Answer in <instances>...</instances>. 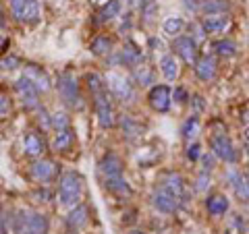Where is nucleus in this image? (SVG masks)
<instances>
[{
  "label": "nucleus",
  "mask_w": 249,
  "mask_h": 234,
  "mask_svg": "<svg viewBox=\"0 0 249 234\" xmlns=\"http://www.w3.org/2000/svg\"><path fill=\"white\" fill-rule=\"evenodd\" d=\"M83 181L77 172H65L58 181V201L65 207H75L81 199Z\"/></svg>",
  "instance_id": "nucleus-1"
},
{
  "label": "nucleus",
  "mask_w": 249,
  "mask_h": 234,
  "mask_svg": "<svg viewBox=\"0 0 249 234\" xmlns=\"http://www.w3.org/2000/svg\"><path fill=\"white\" fill-rule=\"evenodd\" d=\"M56 89L60 93L62 102L67 106L75 108V110H81L83 108V96L79 91V81H77V77L71 73V71H65L58 75V81H56Z\"/></svg>",
  "instance_id": "nucleus-2"
},
{
  "label": "nucleus",
  "mask_w": 249,
  "mask_h": 234,
  "mask_svg": "<svg viewBox=\"0 0 249 234\" xmlns=\"http://www.w3.org/2000/svg\"><path fill=\"white\" fill-rule=\"evenodd\" d=\"M210 151H212L218 160L232 164V166L239 162V150L235 147L232 139L227 133H214V135L210 137Z\"/></svg>",
  "instance_id": "nucleus-3"
},
{
  "label": "nucleus",
  "mask_w": 249,
  "mask_h": 234,
  "mask_svg": "<svg viewBox=\"0 0 249 234\" xmlns=\"http://www.w3.org/2000/svg\"><path fill=\"white\" fill-rule=\"evenodd\" d=\"M9 6L13 19L17 23L31 25V23L40 21V2L37 0H9Z\"/></svg>",
  "instance_id": "nucleus-4"
},
{
  "label": "nucleus",
  "mask_w": 249,
  "mask_h": 234,
  "mask_svg": "<svg viewBox=\"0 0 249 234\" xmlns=\"http://www.w3.org/2000/svg\"><path fill=\"white\" fill-rule=\"evenodd\" d=\"M19 234H48V217L40 212H21L17 216Z\"/></svg>",
  "instance_id": "nucleus-5"
},
{
  "label": "nucleus",
  "mask_w": 249,
  "mask_h": 234,
  "mask_svg": "<svg viewBox=\"0 0 249 234\" xmlns=\"http://www.w3.org/2000/svg\"><path fill=\"white\" fill-rule=\"evenodd\" d=\"M104 81H106V87L108 91H110V96H114L116 100H121V102H133L135 100V89H133V85H131L129 79H124L123 75L119 73H108L104 77Z\"/></svg>",
  "instance_id": "nucleus-6"
},
{
  "label": "nucleus",
  "mask_w": 249,
  "mask_h": 234,
  "mask_svg": "<svg viewBox=\"0 0 249 234\" xmlns=\"http://www.w3.org/2000/svg\"><path fill=\"white\" fill-rule=\"evenodd\" d=\"M93 110H96L98 122H100V127L102 129L114 127V108H112L108 89H104V91H100V93L93 96Z\"/></svg>",
  "instance_id": "nucleus-7"
},
{
  "label": "nucleus",
  "mask_w": 249,
  "mask_h": 234,
  "mask_svg": "<svg viewBox=\"0 0 249 234\" xmlns=\"http://www.w3.org/2000/svg\"><path fill=\"white\" fill-rule=\"evenodd\" d=\"M173 50L178 58H181L185 65H189L193 67L197 62L199 58V50H197V42L193 40L191 35H178L175 37V42H173Z\"/></svg>",
  "instance_id": "nucleus-8"
},
{
  "label": "nucleus",
  "mask_w": 249,
  "mask_h": 234,
  "mask_svg": "<svg viewBox=\"0 0 249 234\" xmlns=\"http://www.w3.org/2000/svg\"><path fill=\"white\" fill-rule=\"evenodd\" d=\"M147 102H150L154 112L166 114L170 110V104H173V89L168 85H152L150 93H147Z\"/></svg>",
  "instance_id": "nucleus-9"
},
{
  "label": "nucleus",
  "mask_w": 249,
  "mask_h": 234,
  "mask_svg": "<svg viewBox=\"0 0 249 234\" xmlns=\"http://www.w3.org/2000/svg\"><path fill=\"white\" fill-rule=\"evenodd\" d=\"M201 27L208 35H222L227 33L232 25V17L229 13H220V15H204V17L199 19Z\"/></svg>",
  "instance_id": "nucleus-10"
},
{
  "label": "nucleus",
  "mask_w": 249,
  "mask_h": 234,
  "mask_svg": "<svg viewBox=\"0 0 249 234\" xmlns=\"http://www.w3.org/2000/svg\"><path fill=\"white\" fill-rule=\"evenodd\" d=\"M15 91H17V96L21 100V104L27 108V110H34V108L40 106V100H37V87L34 83H31L25 75H21L17 83H15Z\"/></svg>",
  "instance_id": "nucleus-11"
},
{
  "label": "nucleus",
  "mask_w": 249,
  "mask_h": 234,
  "mask_svg": "<svg viewBox=\"0 0 249 234\" xmlns=\"http://www.w3.org/2000/svg\"><path fill=\"white\" fill-rule=\"evenodd\" d=\"M227 178H229V184L232 186L235 197L241 201V203H249V176L243 174L241 170L232 168L227 172Z\"/></svg>",
  "instance_id": "nucleus-12"
},
{
  "label": "nucleus",
  "mask_w": 249,
  "mask_h": 234,
  "mask_svg": "<svg viewBox=\"0 0 249 234\" xmlns=\"http://www.w3.org/2000/svg\"><path fill=\"white\" fill-rule=\"evenodd\" d=\"M160 189H164V191H168L170 195H175V197L181 201V199H185L187 197V184H185V181H183V176L178 174V172H166L164 176L160 178Z\"/></svg>",
  "instance_id": "nucleus-13"
},
{
  "label": "nucleus",
  "mask_w": 249,
  "mask_h": 234,
  "mask_svg": "<svg viewBox=\"0 0 249 234\" xmlns=\"http://www.w3.org/2000/svg\"><path fill=\"white\" fill-rule=\"evenodd\" d=\"M193 71H196V77L199 81L204 83H210L216 79V73H218V62L214 56H210V54H204V56H199L197 62L193 65Z\"/></svg>",
  "instance_id": "nucleus-14"
},
{
  "label": "nucleus",
  "mask_w": 249,
  "mask_h": 234,
  "mask_svg": "<svg viewBox=\"0 0 249 234\" xmlns=\"http://www.w3.org/2000/svg\"><path fill=\"white\" fill-rule=\"evenodd\" d=\"M29 174L36 183H50L54 176H56V164L50 162V160H37L31 164L29 168Z\"/></svg>",
  "instance_id": "nucleus-15"
},
{
  "label": "nucleus",
  "mask_w": 249,
  "mask_h": 234,
  "mask_svg": "<svg viewBox=\"0 0 249 234\" xmlns=\"http://www.w3.org/2000/svg\"><path fill=\"white\" fill-rule=\"evenodd\" d=\"M114 62L135 68L137 65H142V62H143V52H142L139 46H135L133 42H129V44H124V48L114 56Z\"/></svg>",
  "instance_id": "nucleus-16"
},
{
  "label": "nucleus",
  "mask_w": 249,
  "mask_h": 234,
  "mask_svg": "<svg viewBox=\"0 0 249 234\" xmlns=\"http://www.w3.org/2000/svg\"><path fill=\"white\" fill-rule=\"evenodd\" d=\"M152 205L158 209L160 214H175L178 209V199L175 195H170L164 189H158L152 193Z\"/></svg>",
  "instance_id": "nucleus-17"
},
{
  "label": "nucleus",
  "mask_w": 249,
  "mask_h": 234,
  "mask_svg": "<svg viewBox=\"0 0 249 234\" xmlns=\"http://www.w3.org/2000/svg\"><path fill=\"white\" fill-rule=\"evenodd\" d=\"M23 75H25L27 79L36 85L37 91H48L52 87V85H50V77L46 75L44 68L37 67V65H25V68H23Z\"/></svg>",
  "instance_id": "nucleus-18"
},
{
  "label": "nucleus",
  "mask_w": 249,
  "mask_h": 234,
  "mask_svg": "<svg viewBox=\"0 0 249 234\" xmlns=\"http://www.w3.org/2000/svg\"><path fill=\"white\" fill-rule=\"evenodd\" d=\"M229 207H231V201H229L227 195L212 193V195H208V197H206V209H208L210 216L220 217V216H224L229 212Z\"/></svg>",
  "instance_id": "nucleus-19"
},
{
  "label": "nucleus",
  "mask_w": 249,
  "mask_h": 234,
  "mask_svg": "<svg viewBox=\"0 0 249 234\" xmlns=\"http://www.w3.org/2000/svg\"><path fill=\"white\" fill-rule=\"evenodd\" d=\"M160 71L166 81L178 79V75H181V62H178L177 54H164V56L160 58Z\"/></svg>",
  "instance_id": "nucleus-20"
},
{
  "label": "nucleus",
  "mask_w": 249,
  "mask_h": 234,
  "mask_svg": "<svg viewBox=\"0 0 249 234\" xmlns=\"http://www.w3.org/2000/svg\"><path fill=\"white\" fill-rule=\"evenodd\" d=\"M100 172L104 178L110 176H121L123 174V160L116 153H106L102 160H100Z\"/></svg>",
  "instance_id": "nucleus-21"
},
{
  "label": "nucleus",
  "mask_w": 249,
  "mask_h": 234,
  "mask_svg": "<svg viewBox=\"0 0 249 234\" xmlns=\"http://www.w3.org/2000/svg\"><path fill=\"white\" fill-rule=\"evenodd\" d=\"M104 184L106 189L110 191L112 195H116V197H131L133 195V189H131V184L127 183V178H124L123 174L121 176H110V178H104Z\"/></svg>",
  "instance_id": "nucleus-22"
},
{
  "label": "nucleus",
  "mask_w": 249,
  "mask_h": 234,
  "mask_svg": "<svg viewBox=\"0 0 249 234\" xmlns=\"http://www.w3.org/2000/svg\"><path fill=\"white\" fill-rule=\"evenodd\" d=\"M199 131H201V122H199V116L197 114H193V116H189V118H185L183 124H181V137L185 139L187 143L196 141V137L199 135Z\"/></svg>",
  "instance_id": "nucleus-23"
},
{
  "label": "nucleus",
  "mask_w": 249,
  "mask_h": 234,
  "mask_svg": "<svg viewBox=\"0 0 249 234\" xmlns=\"http://www.w3.org/2000/svg\"><path fill=\"white\" fill-rule=\"evenodd\" d=\"M88 217H89L88 205H75L71 209V214L67 216V226L71 230H77V228H81L83 224H88Z\"/></svg>",
  "instance_id": "nucleus-24"
},
{
  "label": "nucleus",
  "mask_w": 249,
  "mask_h": 234,
  "mask_svg": "<svg viewBox=\"0 0 249 234\" xmlns=\"http://www.w3.org/2000/svg\"><path fill=\"white\" fill-rule=\"evenodd\" d=\"M231 11V0H201L199 13L201 15H220Z\"/></svg>",
  "instance_id": "nucleus-25"
},
{
  "label": "nucleus",
  "mask_w": 249,
  "mask_h": 234,
  "mask_svg": "<svg viewBox=\"0 0 249 234\" xmlns=\"http://www.w3.org/2000/svg\"><path fill=\"white\" fill-rule=\"evenodd\" d=\"M212 52L216 54V56H222V58H232V56H237V52H239V48H237V44L232 42V40H216L214 44H212Z\"/></svg>",
  "instance_id": "nucleus-26"
},
{
  "label": "nucleus",
  "mask_w": 249,
  "mask_h": 234,
  "mask_svg": "<svg viewBox=\"0 0 249 234\" xmlns=\"http://www.w3.org/2000/svg\"><path fill=\"white\" fill-rule=\"evenodd\" d=\"M185 29V19L178 17V15H173V17H166L164 23H162V31L168 37H178Z\"/></svg>",
  "instance_id": "nucleus-27"
},
{
  "label": "nucleus",
  "mask_w": 249,
  "mask_h": 234,
  "mask_svg": "<svg viewBox=\"0 0 249 234\" xmlns=\"http://www.w3.org/2000/svg\"><path fill=\"white\" fill-rule=\"evenodd\" d=\"M89 52L96 54V56H106V54L112 52V40L108 35H96L89 44Z\"/></svg>",
  "instance_id": "nucleus-28"
},
{
  "label": "nucleus",
  "mask_w": 249,
  "mask_h": 234,
  "mask_svg": "<svg viewBox=\"0 0 249 234\" xmlns=\"http://www.w3.org/2000/svg\"><path fill=\"white\" fill-rule=\"evenodd\" d=\"M121 15V0H108V2L102 4V9L98 11V21L100 23H106V21H112Z\"/></svg>",
  "instance_id": "nucleus-29"
},
{
  "label": "nucleus",
  "mask_w": 249,
  "mask_h": 234,
  "mask_svg": "<svg viewBox=\"0 0 249 234\" xmlns=\"http://www.w3.org/2000/svg\"><path fill=\"white\" fill-rule=\"evenodd\" d=\"M23 151L27 155H40L44 151V141L36 133H27V135L23 137Z\"/></svg>",
  "instance_id": "nucleus-30"
},
{
  "label": "nucleus",
  "mask_w": 249,
  "mask_h": 234,
  "mask_svg": "<svg viewBox=\"0 0 249 234\" xmlns=\"http://www.w3.org/2000/svg\"><path fill=\"white\" fill-rule=\"evenodd\" d=\"M75 143V133L71 129H65V131H60L56 133V139H54V151H67V150H71Z\"/></svg>",
  "instance_id": "nucleus-31"
},
{
  "label": "nucleus",
  "mask_w": 249,
  "mask_h": 234,
  "mask_svg": "<svg viewBox=\"0 0 249 234\" xmlns=\"http://www.w3.org/2000/svg\"><path fill=\"white\" fill-rule=\"evenodd\" d=\"M133 79L137 81V85H142V87H152V83H154V71L147 65H137L133 68Z\"/></svg>",
  "instance_id": "nucleus-32"
},
{
  "label": "nucleus",
  "mask_w": 249,
  "mask_h": 234,
  "mask_svg": "<svg viewBox=\"0 0 249 234\" xmlns=\"http://www.w3.org/2000/svg\"><path fill=\"white\" fill-rule=\"evenodd\" d=\"M139 11H142V21L143 23H152L154 17L158 15V2H156V0H145V2L139 6Z\"/></svg>",
  "instance_id": "nucleus-33"
},
{
  "label": "nucleus",
  "mask_w": 249,
  "mask_h": 234,
  "mask_svg": "<svg viewBox=\"0 0 249 234\" xmlns=\"http://www.w3.org/2000/svg\"><path fill=\"white\" fill-rule=\"evenodd\" d=\"M85 81H88V89L93 93V96H96V93H100V91H104V89H108V87H106V81H104L98 73H88Z\"/></svg>",
  "instance_id": "nucleus-34"
},
{
  "label": "nucleus",
  "mask_w": 249,
  "mask_h": 234,
  "mask_svg": "<svg viewBox=\"0 0 249 234\" xmlns=\"http://www.w3.org/2000/svg\"><path fill=\"white\" fill-rule=\"evenodd\" d=\"M121 129H123V135H127L129 139H133L142 133V127L133 118H129V116H123L121 118Z\"/></svg>",
  "instance_id": "nucleus-35"
},
{
  "label": "nucleus",
  "mask_w": 249,
  "mask_h": 234,
  "mask_svg": "<svg viewBox=\"0 0 249 234\" xmlns=\"http://www.w3.org/2000/svg\"><path fill=\"white\" fill-rule=\"evenodd\" d=\"M52 129H56L58 133L65 131V129H71V120L65 112H54L52 114Z\"/></svg>",
  "instance_id": "nucleus-36"
},
{
  "label": "nucleus",
  "mask_w": 249,
  "mask_h": 234,
  "mask_svg": "<svg viewBox=\"0 0 249 234\" xmlns=\"http://www.w3.org/2000/svg\"><path fill=\"white\" fill-rule=\"evenodd\" d=\"M210 186H212V181H210V172H206V170H201L197 181H196V191L197 193H206Z\"/></svg>",
  "instance_id": "nucleus-37"
},
{
  "label": "nucleus",
  "mask_w": 249,
  "mask_h": 234,
  "mask_svg": "<svg viewBox=\"0 0 249 234\" xmlns=\"http://www.w3.org/2000/svg\"><path fill=\"white\" fill-rule=\"evenodd\" d=\"M187 158H189L191 162H199L201 160V155H204V151H201V145L196 143V141H191L189 145H187Z\"/></svg>",
  "instance_id": "nucleus-38"
},
{
  "label": "nucleus",
  "mask_w": 249,
  "mask_h": 234,
  "mask_svg": "<svg viewBox=\"0 0 249 234\" xmlns=\"http://www.w3.org/2000/svg\"><path fill=\"white\" fill-rule=\"evenodd\" d=\"M189 31H191V37H193V40H196L197 44L199 42H204L206 40V31H204V27H201V23L199 21H196V23H191V25H189Z\"/></svg>",
  "instance_id": "nucleus-39"
},
{
  "label": "nucleus",
  "mask_w": 249,
  "mask_h": 234,
  "mask_svg": "<svg viewBox=\"0 0 249 234\" xmlns=\"http://www.w3.org/2000/svg\"><path fill=\"white\" fill-rule=\"evenodd\" d=\"M173 98L177 100L178 104H187L191 100V96H189V91H187L185 87H181V85H178V87H175V91H173Z\"/></svg>",
  "instance_id": "nucleus-40"
},
{
  "label": "nucleus",
  "mask_w": 249,
  "mask_h": 234,
  "mask_svg": "<svg viewBox=\"0 0 249 234\" xmlns=\"http://www.w3.org/2000/svg\"><path fill=\"white\" fill-rule=\"evenodd\" d=\"M214 160H218V158H216L212 151L204 153V155H201V168H204L206 172H212V170H214Z\"/></svg>",
  "instance_id": "nucleus-41"
},
{
  "label": "nucleus",
  "mask_w": 249,
  "mask_h": 234,
  "mask_svg": "<svg viewBox=\"0 0 249 234\" xmlns=\"http://www.w3.org/2000/svg\"><path fill=\"white\" fill-rule=\"evenodd\" d=\"M19 65H21L19 58H15V56H4V58H0V68H4V71L17 68Z\"/></svg>",
  "instance_id": "nucleus-42"
},
{
  "label": "nucleus",
  "mask_w": 249,
  "mask_h": 234,
  "mask_svg": "<svg viewBox=\"0 0 249 234\" xmlns=\"http://www.w3.org/2000/svg\"><path fill=\"white\" fill-rule=\"evenodd\" d=\"M199 4H201V0H183V6L191 13H199Z\"/></svg>",
  "instance_id": "nucleus-43"
},
{
  "label": "nucleus",
  "mask_w": 249,
  "mask_h": 234,
  "mask_svg": "<svg viewBox=\"0 0 249 234\" xmlns=\"http://www.w3.org/2000/svg\"><path fill=\"white\" fill-rule=\"evenodd\" d=\"M191 102H193V106H196V114L206 110V104H204V98H201V96H193Z\"/></svg>",
  "instance_id": "nucleus-44"
},
{
  "label": "nucleus",
  "mask_w": 249,
  "mask_h": 234,
  "mask_svg": "<svg viewBox=\"0 0 249 234\" xmlns=\"http://www.w3.org/2000/svg\"><path fill=\"white\" fill-rule=\"evenodd\" d=\"M9 110H11V102L6 98H0V118H4Z\"/></svg>",
  "instance_id": "nucleus-45"
},
{
  "label": "nucleus",
  "mask_w": 249,
  "mask_h": 234,
  "mask_svg": "<svg viewBox=\"0 0 249 234\" xmlns=\"http://www.w3.org/2000/svg\"><path fill=\"white\" fill-rule=\"evenodd\" d=\"M150 46H152V50H162V48H164V42H162L160 37L152 35V37H150Z\"/></svg>",
  "instance_id": "nucleus-46"
},
{
  "label": "nucleus",
  "mask_w": 249,
  "mask_h": 234,
  "mask_svg": "<svg viewBox=\"0 0 249 234\" xmlns=\"http://www.w3.org/2000/svg\"><path fill=\"white\" fill-rule=\"evenodd\" d=\"M6 48H9V37H4V35H0V54H2Z\"/></svg>",
  "instance_id": "nucleus-47"
},
{
  "label": "nucleus",
  "mask_w": 249,
  "mask_h": 234,
  "mask_svg": "<svg viewBox=\"0 0 249 234\" xmlns=\"http://www.w3.org/2000/svg\"><path fill=\"white\" fill-rule=\"evenodd\" d=\"M143 2H145V0H129V4H131V6H142Z\"/></svg>",
  "instance_id": "nucleus-48"
},
{
  "label": "nucleus",
  "mask_w": 249,
  "mask_h": 234,
  "mask_svg": "<svg viewBox=\"0 0 249 234\" xmlns=\"http://www.w3.org/2000/svg\"><path fill=\"white\" fill-rule=\"evenodd\" d=\"M243 150H245V155L249 158V141H245V145H243Z\"/></svg>",
  "instance_id": "nucleus-49"
},
{
  "label": "nucleus",
  "mask_w": 249,
  "mask_h": 234,
  "mask_svg": "<svg viewBox=\"0 0 249 234\" xmlns=\"http://www.w3.org/2000/svg\"><path fill=\"white\" fill-rule=\"evenodd\" d=\"M2 21H4L2 19V4H0V27H2Z\"/></svg>",
  "instance_id": "nucleus-50"
},
{
  "label": "nucleus",
  "mask_w": 249,
  "mask_h": 234,
  "mask_svg": "<svg viewBox=\"0 0 249 234\" xmlns=\"http://www.w3.org/2000/svg\"><path fill=\"white\" fill-rule=\"evenodd\" d=\"M129 234H145V232H143V230H131Z\"/></svg>",
  "instance_id": "nucleus-51"
}]
</instances>
